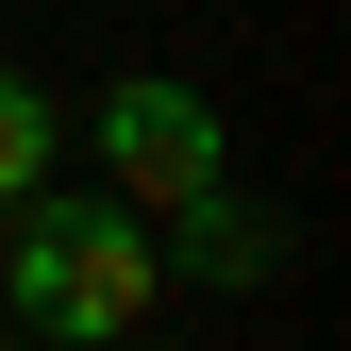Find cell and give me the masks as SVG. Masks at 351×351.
<instances>
[{"instance_id": "3", "label": "cell", "mask_w": 351, "mask_h": 351, "mask_svg": "<svg viewBox=\"0 0 351 351\" xmlns=\"http://www.w3.org/2000/svg\"><path fill=\"white\" fill-rule=\"evenodd\" d=\"M151 251H167L184 285H268V268H285V234H268V201H234V184H201V201H167V217H151Z\"/></svg>"}, {"instance_id": "5", "label": "cell", "mask_w": 351, "mask_h": 351, "mask_svg": "<svg viewBox=\"0 0 351 351\" xmlns=\"http://www.w3.org/2000/svg\"><path fill=\"white\" fill-rule=\"evenodd\" d=\"M0 351H51V335H0Z\"/></svg>"}, {"instance_id": "4", "label": "cell", "mask_w": 351, "mask_h": 351, "mask_svg": "<svg viewBox=\"0 0 351 351\" xmlns=\"http://www.w3.org/2000/svg\"><path fill=\"white\" fill-rule=\"evenodd\" d=\"M51 151H67L51 84H34V67H0V201H34V184H51Z\"/></svg>"}, {"instance_id": "1", "label": "cell", "mask_w": 351, "mask_h": 351, "mask_svg": "<svg viewBox=\"0 0 351 351\" xmlns=\"http://www.w3.org/2000/svg\"><path fill=\"white\" fill-rule=\"evenodd\" d=\"M0 301H17V335H51V351H134V318L167 301V251H151L134 201L34 184V201H0Z\"/></svg>"}, {"instance_id": "2", "label": "cell", "mask_w": 351, "mask_h": 351, "mask_svg": "<svg viewBox=\"0 0 351 351\" xmlns=\"http://www.w3.org/2000/svg\"><path fill=\"white\" fill-rule=\"evenodd\" d=\"M84 151H101V201H134V217L234 184V151H217V101H201V84H101Z\"/></svg>"}]
</instances>
